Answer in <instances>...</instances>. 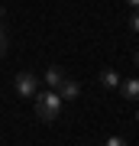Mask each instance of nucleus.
<instances>
[{
	"label": "nucleus",
	"instance_id": "1",
	"mask_svg": "<svg viewBox=\"0 0 139 146\" xmlns=\"http://www.w3.org/2000/svg\"><path fill=\"white\" fill-rule=\"evenodd\" d=\"M36 117L42 120V123H55L58 114H62V94H58L55 88H49L45 94H39L36 91Z\"/></svg>",
	"mask_w": 139,
	"mask_h": 146
},
{
	"label": "nucleus",
	"instance_id": "2",
	"mask_svg": "<svg viewBox=\"0 0 139 146\" xmlns=\"http://www.w3.org/2000/svg\"><path fill=\"white\" fill-rule=\"evenodd\" d=\"M13 88L20 98H36V91H39V78L32 72H16V78H13Z\"/></svg>",
	"mask_w": 139,
	"mask_h": 146
},
{
	"label": "nucleus",
	"instance_id": "3",
	"mask_svg": "<svg viewBox=\"0 0 139 146\" xmlns=\"http://www.w3.org/2000/svg\"><path fill=\"white\" fill-rule=\"evenodd\" d=\"M55 91L62 94V101H78V94H81V84H78L74 78H65V81L58 84Z\"/></svg>",
	"mask_w": 139,
	"mask_h": 146
},
{
	"label": "nucleus",
	"instance_id": "4",
	"mask_svg": "<svg viewBox=\"0 0 139 146\" xmlns=\"http://www.w3.org/2000/svg\"><path fill=\"white\" fill-rule=\"evenodd\" d=\"M117 88H120V94H123L126 101H139V78H126V81H120Z\"/></svg>",
	"mask_w": 139,
	"mask_h": 146
},
{
	"label": "nucleus",
	"instance_id": "5",
	"mask_svg": "<svg viewBox=\"0 0 139 146\" xmlns=\"http://www.w3.org/2000/svg\"><path fill=\"white\" fill-rule=\"evenodd\" d=\"M65 78H68V72H65L62 65H52L49 72H45V84H49V88H58V84H62Z\"/></svg>",
	"mask_w": 139,
	"mask_h": 146
},
{
	"label": "nucleus",
	"instance_id": "6",
	"mask_svg": "<svg viewBox=\"0 0 139 146\" xmlns=\"http://www.w3.org/2000/svg\"><path fill=\"white\" fill-rule=\"evenodd\" d=\"M100 84H103V88H117V84H120V75L113 72V68H103V72H100Z\"/></svg>",
	"mask_w": 139,
	"mask_h": 146
},
{
	"label": "nucleus",
	"instance_id": "7",
	"mask_svg": "<svg viewBox=\"0 0 139 146\" xmlns=\"http://www.w3.org/2000/svg\"><path fill=\"white\" fill-rule=\"evenodd\" d=\"M129 29H133V33H139V10L129 16Z\"/></svg>",
	"mask_w": 139,
	"mask_h": 146
},
{
	"label": "nucleus",
	"instance_id": "8",
	"mask_svg": "<svg viewBox=\"0 0 139 146\" xmlns=\"http://www.w3.org/2000/svg\"><path fill=\"white\" fill-rule=\"evenodd\" d=\"M3 55H7V33L0 29V58H3Z\"/></svg>",
	"mask_w": 139,
	"mask_h": 146
},
{
	"label": "nucleus",
	"instance_id": "9",
	"mask_svg": "<svg viewBox=\"0 0 139 146\" xmlns=\"http://www.w3.org/2000/svg\"><path fill=\"white\" fill-rule=\"evenodd\" d=\"M129 3H133V7H139V0H129Z\"/></svg>",
	"mask_w": 139,
	"mask_h": 146
},
{
	"label": "nucleus",
	"instance_id": "10",
	"mask_svg": "<svg viewBox=\"0 0 139 146\" xmlns=\"http://www.w3.org/2000/svg\"><path fill=\"white\" fill-rule=\"evenodd\" d=\"M136 65H139V52H136Z\"/></svg>",
	"mask_w": 139,
	"mask_h": 146
}]
</instances>
